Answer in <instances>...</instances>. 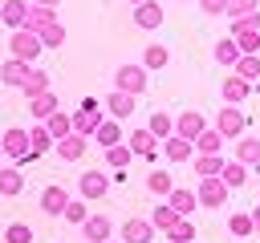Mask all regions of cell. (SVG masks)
Instances as JSON below:
<instances>
[{"instance_id": "5b68a950", "label": "cell", "mask_w": 260, "mask_h": 243, "mask_svg": "<svg viewBox=\"0 0 260 243\" xmlns=\"http://www.w3.org/2000/svg\"><path fill=\"white\" fill-rule=\"evenodd\" d=\"M0 150H4V158L8 162H24L28 158V130H4L0 134Z\"/></svg>"}, {"instance_id": "4dcf8cb0", "label": "cell", "mask_w": 260, "mask_h": 243, "mask_svg": "<svg viewBox=\"0 0 260 243\" xmlns=\"http://www.w3.org/2000/svg\"><path fill=\"white\" fill-rule=\"evenodd\" d=\"M232 69H236V77H240V81H260V53H244Z\"/></svg>"}, {"instance_id": "60d3db41", "label": "cell", "mask_w": 260, "mask_h": 243, "mask_svg": "<svg viewBox=\"0 0 260 243\" xmlns=\"http://www.w3.org/2000/svg\"><path fill=\"white\" fill-rule=\"evenodd\" d=\"M167 243H195V223H191V219H179V223L167 231Z\"/></svg>"}, {"instance_id": "cb8c5ba5", "label": "cell", "mask_w": 260, "mask_h": 243, "mask_svg": "<svg viewBox=\"0 0 260 243\" xmlns=\"http://www.w3.org/2000/svg\"><path fill=\"white\" fill-rule=\"evenodd\" d=\"M28 69H32L28 61H16V57H8V61L0 65V81H4V85H16V89H20V81L28 77Z\"/></svg>"}, {"instance_id": "30bf717a", "label": "cell", "mask_w": 260, "mask_h": 243, "mask_svg": "<svg viewBox=\"0 0 260 243\" xmlns=\"http://www.w3.org/2000/svg\"><path fill=\"white\" fill-rule=\"evenodd\" d=\"M81 235H85V243H110L114 223H110L106 215H89V219L81 223Z\"/></svg>"}, {"instance_id": "7dc6e473", "label": "cell", "mask_w": 260, "mask_h": 243, "mask_svg": "<svg viewBox=\"0 0 260 243\" xmlns=\"http://www.w3.org/2000/svg\"><path fill=\"white\" fill-rule=\"evenodd\" d=\"M203 16H228V0H199Z\"/></svg>"}, {"instance_id": "c3c4849f", "label": "cell", "mask_w": 260, "mask_h": 243, "mask_svg": "<svg viewBox=\"0 0 260 243\" xmlns=\"http://www.w3.org/2000/svg\"><path fill=\"white\" fill-rule=\"evenodd\" d=\"M252 235H260V207L252 211Z\"/></svg>"}, {"instance_id": "277c9868", "label": "cell", "mask_w": 260, "mask_h": 243, "mask_svg": "<svg viewBox=\"0 0 260 243\" xmlns=\"http://www.w3.org/2000/svg\"><path fill=\"white\" fill-rule=\"evenodd\" d=\"M228 186L219 182V178H199V186H195V198H199V207H207V211H219V207H228Z\"/></svg>"}, {"instance_id": "bcb514c9", "label": "cell", "mask_w": 260, "mask_h": 243, "mask_svg": "<svg viewBox=\"0 0 260 243\" xmlns=\"http://www.w3.org/2000/svg\"><path fill=\"white\" fill-rule=\"evenodd\" d=\"M256 8H260V0H228V16H248Z\"/></svg>"}, {"instance_id": "4fadbf2b", "label": "cell", "mask_w": 260, "mask_h": 243, "mask_svg": "<svg viewBox=\"0 0 260 243\" xmlns=\"http://www.w3.org/2000/svg\"><path fill=\"white\" fill-rule=\"evenodd\" d=\"M154 239V227H150V219H126L122 223V243H150Z\"/></svg>"}, {"instance_id": "7402d4cb", "label": "cell", "mask_w": 260, "mask_h": 243, "mask_svg": "<svg viewBox=\"0 0 260 243\" xmlns=\"http://www.w3.org/2000/svg\"><path fill=\"white\" fill-rule=\"evenodd\" d=\"M57 20V8H41V4H28V16H24V32H41L45 24Z\"/></svg>"}, {"instance_id": "8d00e7d4", "label": "cell", "mask_w": 260, "mask_h": 243, "mask_svg": "<svg viewBox=\"0 0 260 243\" xmlns=\"http://www.w3.org/2000/svg\"><path fill=\"white\" fill-rule=\"evenodd\" d=\"M146 190H150V194H162V198H167V194L175 190V178H171L167 170H150V174H146Z\"/></svg>"}, {"instance_id": "603a6c76", "label": "cell", "mask_w": 260, "mask_h": 243, "mask_svg": "<svg viewBox=\"0 0 260 243\" xmlns=\"http://www.w3.org/2000/svg\"><path fill=\"white\" fill-rule=\"evenodd\" d=\"M138 65H142L146 73H150V69H167V65H171V49H167V45H146Z\"/></svg>"}, {"instance_id": "9c48e42d", "label": "cell", "mask_w": 260, "mask_h": 243, "mask_svg": "<svg viewBox=\"0 0 260 243\" xmlns=\"http://www.w3.org/2000/svg\"><path fill=\"white\" fill-rule=\"evenodd\" d=\"M102 126V113H98V105L93 101H85L77 113H73V134H81V138H93V130Z\"/></svg>"}, {"instance_id": "f6af8a7d", "label": "cell", "mask_w": 260, "mask_h": 243, "mask_svg": "<svg viewBox=\"0 0 260 243\" xmlns=\"http://www.w3.org/2000/svg\"><path fill=\"white\" fill-rule=\"evenodd\" d=\"M232 40H236L240 57H244V53H260V32H236Z\"/></svg>"}, {"instance_id": "ba28073f", "label": "cell", "mask_w": 260, "mask_h": 243, "mask_svg": "<svg viewBox=\"0 0 260 243\" xmlns=\"http://www.w3.org/2000/svg\"><path fill=\"white\" fill-rule=\"evenodd\" d=\"M138 109V97H130V93H122V89H114V93H106V113L114 117V122H122V117H130Z\"/></svg>"}, {"instance_id": "f1b7e54d", "label": "cell", "mask_w": 260, "mask_h": 243, "mask_svg": "<svg viewBox=\"0 0 260 243\" xmlns=\"http://www.w3.org/2000/svg\"><path fill=\"white\" fill-rule=\"evenodd\" d=\"M20 190H24V174H20L16 166H0V194L16 198Z\"/></svg>"}, {"instance_id": "d590c367", "label": "cell", "mask_w": 260, "mask_h": 243, "mask_svg": "<svg viewBox=\"0 0 260 243\" xmlns=\"http://www.w3.org/2000/svg\"><path fill=\"white\" fill-rule=\"evenodd\" d=\"M37 36H41V49H61V45H65V24L53 20V24H45Z\"/></svg>"}, {"instance_id": "44dd1931", "label": "cell", "mask_w": 260, "mask_h": 243, "mask_svg": "<svg viewBox=\"0 0 260 243\" xmlns=\"http://www.w3.org/2000/svg\"><path fill=\"white\" fill-rule=\"evenodd\" d=\"M195 162V178H219V170H223V154H195L191 158Z\"/></svg>"}, {"instance_id": "52a82bcc", "label": "cell", "mask_w": 260, "mask_h": 243, "mask_svg": "<svg viewBox=\"0 0 260 243\" xmlns=\"http://www.w3.org/2000/svg\"><path fill=\"white\" fill-rule=\"evenodd\" d=\"M203 130H207V122H203V113H199V109H183V113L175 117V134H179V138H187V142H195Z\"/></svg>"}, {"instance_id": "e0dca14e", "label": "cell", "mask_w": 260, "mask_h": 243, "mask_svg": "<svg viewBox=\"0 0 260 243\" xmlns=\"http://www.w3.org/2000/svg\"><path fill=\"white\" fill-rule=\"evenodd\" d=\"M65 202H69V190H65V186H57V182H53V186H45V190H41V211H45V215H61V211H65Z\"/></svg>"}, {"instance_id": "681fc988", "label": "cell", "mask_w": 260, "mask_h": 243, "mask_svg": "<svg viewBox=\"0 0 260 243\" xmlns=\"http://www.w3.org/2000/svg\"><path fill=\"white\" fill-rule=\"evenodd\" d=\"M28 4H41V8H57V0H28Z\"/></svg>"}, {"instance_id": "8fae6325", "label": "cell", "mask_w": 260, "mask_h": 243, "mask_svg": "<svg viewBox=\"0 0 260 243\" xmlns=\"http://www.w3.org/2000/svg\"><path fill=\"white\" fill-rule=\"evenodd\" d=\"M85 146H89V138H81V134H65L61 142H53V150H57L61 162H77L85 154Z\"/></svg>"}, {"instance_id": "6da1fadb", "label": "cell", "mask_w": 260, "mask_h": 243, "mask_svg": "<svg viewBox=\"0 0 260 243\" xmlns=\"http://www.w3.org/2000/svg\"><path fill=\"white\" fill-rule=\"evenodd\" d=\"M146 85H150V73H146L138 61L118 65V69H114V89H122V93H130V97H142V93H146Z\"/></svg>"}, {"instance_id": "4316f807", "label": "cell", "mask_w": 260, "mask_h": 243, "mask_svg": "<svg viewBox=\"0 0 260 243\" xmlns=\"http://www.w3.org/2000/svg\"><path fill=\"white\" fill-rule=\"evenodd\" d=\"M93 142H98L102 150H110V146H118V142H122V126H118L114 117H102V126L93 130Z\"/></svg>"}, {"instance_id": "f5cc1de1", "label": "cell", "mask_w": 260, "mask_h": 243, "mask_svg": "<svg viewBox=\"0 0 260 243\" xmlns=\"http://www.w3.org/2000/svg\"><path fill=\"white\" fill-rule=\"evenodd\" d=\"M179 4H187V0H179Z\"/></svg>"}, {"instance_id": "1f68e13d", "label": "cell", "mask_w": 260, "mask_h": 243, "mask_svg": "<svg viewBox=\"0 0 260 243\" xmlns=\"http://www.w3.org/2000/svg\"><path fill=\"white\" fill-rule=\"evenodd\" d=\"M211 57H215L219 65H228V69H232V65L240 61V49H236V40H232V36H219V40H215V49H211Z\"/></svg>"}, {"instance_id": "484cf974", "label": "cell", "mask_w": 260, "mask_h": 243, "mask_svg": "<svg viewBox=\"0 0 260 243\" xmlns=\"http://www.w3.org/2000/svg\"><path fill=\"white\" fill-rule=\"evenodd\" d=\"M41 126L49 130V138H53V142H61L65 134H73V113H61V109H57V113H49Z\"/></svg>"}, {"instance_id": "9a60e30c", "label": "cell", "mask_w": 260, "mask_h": 243, "mask_svg": "<svg viewBox=\"0 0 260 243\" xmlns=\"http://www.w3.org/2000/svg\"><path fill=\"white\" fill-rule=\"evenodd\" d=\"M158 146H162V154H167L171 162H191V158H195V146H191L187 138H179V134H171V138H162Z\"/></svg>"}, {"instance_id": "ac0fdd59", "label": "cell", "mask_w": 260, "mask_h": 243, "mask_svg": "<svg viewBox=\"0 0 260 243\" xmlns=\"http://www.w3.org/2000/svg\"><path fill=\"white\" fill-rule=\"evenodd\" d=\"M24 16H28V0H4L0 4V20L16 32V28H24Z\"/></svg>"}, {"instance_id": "d4e9b609", "label": "cell", "mask_w": 260, "mask_h": 243, "mask_svg": "<svg viewBox=\"0 0 260 243\" xmlns=\"http://www.w3.org/2000/svg\"><path fill=\"white\" fill-rule=\"evenodd\" d=\"M20 93H24V97H41V93H49V73L32 65V69H28V77L20 81Z\"/></svg>"}, {"instance_id": "5bb4252c", "label": "cell", "mask_w": 260, "mask_h": 243, "mask_svg": "<svg viewBox=\"0 0 260 243\" xmlns=\"http://www.w3.org/2000/svg\"><path fill=\"white\" fill-rule=\"evenodd\" d=\"M134 24L138 28H158L162 24V4H154V0H142V4H134Z\"/></svg>"}, {"instance_id": "ab89813d", "label": "cell", "mask_w": 260, "mask_h": 243, "mask_svg": "<svg viewBox=\"0 0 260 243\" xmlns=\"http://www.w3.org/2000/svg\"><path fill=\"white\" fill-rule=\"evenodd\" d=\"M228 231H232L236 239L252 235V211H236V215H228Z\"/></svg>"}, {"instance_id": "836d02e7", "label": "cell", "mask_w": 260, "mask_h": 243, "mask_svg": "<svg viewBox=\"0 0 260 243\" xmlns=\"http://www.w3.org/2000/svg\"><path fill=\"white\" fill-rule=\"evenodd\" d=\"M191 146H195V154H223V138H219L211 126H207V130H203V134H199Z\"/></svg>"}, {"instance_id": "8992f818", "label": "cell", "mask_w": 260, "mask_h": 243, "mask_svg": "<svg viewBox=\"0 0 260 243\" xmlns=\"http://www.w3.org/2000/svg\"><path fill=\"white\" fill-rule=\"evenodd\" d=\"M77 190H81V198H85V202H89V198H106V190H110L106 170H85V174L77 178Z\"/></svg>"}, {"instance_id": "f907efd6", "label": "cell", "mask_w": 260, "mask_h": 243, "mask_svg": "<svg viewBox=\"0 0 260 243\" xmlns=\"http://www.w3.org/2000/svg\"><path fill=\"white\" fill-rule=\"evenodd\" d=\"M130 4H142V0H130Z\"/></svg>"}, {"instance_id": "ffe728a7", "label": "cell", "mask_w": 260, "mask_h": 243, "mask_svg": "<svg viewBox=\"0 0 260 243\" xmlns=\"http://www.w3.org/2000/svg\"><path fill=\"white\" fill-rule=\"evenodd\" d=\"M219 93H223V105H240V101H248V93H252V81H240V77L232 73V77L223 81V89H219Z\"/></svg>"}, {"instance_id": "83f0119b", "label": "cell", "mask_w": 260, "mask_h": 243, "mask_svg": "<svg viewBox=\"0 0 260 243\" xmlns=\"http://www.w3.org/2000/svg\"><path fill=\"white\" fill-rule=\"evenodd\" d=\"M219 182H223L228 190H240V186L248 182V166H244V162H236V158H232V162H223V170H219Z\"/></svg>"}, {"instance_id": "7bdbcfd3", "label": "cell", "mask_w": 260, "mask_h": 243, "mask_svg": "<svg viewBox=\"0 0 260 243\" xmlns=\"http://www.w3.org/2000/svg\"><path fill=\"white\" fill-rule=\"evenodd\" d=\"M61 219H69V223H77V227H81V223L89 219V211H85V198H69V202H65V211H61Z\"/></svg>"}, {"instance_id": "74e56055", "label": "cell", "mask_w": 260, "mask_h": 243, "mask_svg": "<svg viewBox=\"0 0 260 243\" xmlns=\"http://www.w3.org/2000/svg\"><path fill=\"white\" fill-rule=\"evenodd\" d=\"M146 130H150V134L162 142V138H171V134H175V122H171V113H162V109H158V113H150Z\"/></svg>"}, {"instance_id": "2e32d148", "label": "cell", "mask_w": 260, "mask_h": 243, "mask_svg": "<svg viewBox=\"0 0 260 243\" xmlns=\"http://www.w3.org/2000/svg\"><path fill=\"white\" fill-rule=\"evenodd\" d=\"M126 146H130V154H142V158H150L154 150H158V138L142 126V130H130V138H126Z\"/></svg>"}, {"instance_id": "816d5d0a", "label": "cell", "mask_w": 260, "mask_h": 243, "mask_svg": "<svg viewBox=\"0 0 260 243\" xmlns=\"http://www.w3.org/2000/svg\"><path fill=\"white\" fill-rule=\"evenodd\" d=\"M0 158H4V150H0Z\"/></svg>"}, {"instance_id": "3957f363", "label": "cell", "mask_w": 260, "mask_h": 243, "mask_svg": "<svg viewBox=\"0 0 260 243\" xmlns=\"http://www.w3.org/2000/svg\"><path fill=\"white\" fill-rule=\"evenodd\" d=\"M211 130L228 142V138H240V134L248 130V117L240 113V105H223V109L215 113V126H211Z\"/></svg>"}, {"instance_id": "ee69618b", "label": "cell", "mask_w": 260, "mask_h": 243, "mask_svg": "<svg viewBox=\"0 0 260 243\" xmlns=\"http://www.w3.org/2000/svg\"><path fill=\"white\" fill-rule=\"evenodd\" d=\"M4 243H32V227L28 223H8L4 227Z\"/></svg>"}, {"instance_id": "b9f144b4", "label": "cell", "mask_w": 260, "mask_h": 243, "mask_svg": "<svg viewBox=\"0 0 260 243\" xmlns=\"http://www.w3.org/2000/svg\"><path fill=\"white\" fill-rule=\"evenodd\" d=\"M236 32H260V8L248 12V16H232V32L228 36H236Z\"/></svg>"}, {"instance_id": "f35d334b", "label": "cell", "mask_w": 260, "mask_h": 243, "mask_svg": "<svg viewBox=\"0 0 260 243\" xmlns=\"http://www.w3.org/2000/svg\"><path fill=\"white\" fill-rule=\"evenodd\" d=\"M130 158H134V154H130V146H126V142H118V146H110V150H106V166H110V170H126V166H130Z\"/></svg>"}, {"instance_id": "f546056e", "label": "cell", "mask_w": 260, "mask_h": 243, "mask_svg": "<svg viewBox=\"0 0 260 243\" xmlns=\"http://www.w3.org/2000/svg\"><path fill=\"white\" fill-rule=\"evenodd\" d=\"M45 150H53V138H49V130L37 122V126L28 130V158H41Z\"/></svg>"}, {"instance_id": "e575fe53", "label": "cell", "mask_w": 260, "mask_h": 243, "mask_svg": "<svg viewBox=\"0 0 260 243\" xmlns=\"http://www.w3.org/2000/svg\"><path fill=\"white\" fill-rule=\"evenodd\" d=\"M146 219H150V227H154V231H162V235H167V231H171V227L179 223V215H175V211H171L167 202H158V207H154V211H150Z\"/></svg>"}, {"instance_id": "d6986e66", "label": "cell", "mask_w": 260, "mask_h": 243, "mask_svg": "<svg viewBox=\"0 0 260 243\" xmlns=\"http://www.w3.org/2000/svg\"><path fill=\"white\" fill-rule=\"evenodd\" d=\"M236 162H244V166H260V138L240 134V138H236Z\"/></svg>"}, {"instance_id": "d6a6232c", "label": "cell", "mask_w": 260, "mask_h": 243, "mask_svg": "<svg viewBox=\"0 0 260 243\" xmlns=\"http://www.w3.org/2000/svg\"><path fill=\"white\" fill-rule=\"evenodd\" d=\"M28 113H32L37 122H45L49 113H57V97H53V89L41 93V97H28Z\"/></svg>"}, {"instance_id": "7c38bea8", "label": "cell", "mask_w": 260, "mask_h": 243, "mask_svg": "<svg viewBox=\"0 0 260 243\" xmlns=\"http://www.w3.org/2000/svg\"><path fill=\"white\" fill-rule=\"evenodd\" d=\"M167 207H171L179 219H191V211L199 207V198H195V190H187V186H175V190L167 194Z\"/></svg>"}, {"instance_id": "7a4b0ae2", "label": "cell", "mask_w": 260, "mask_h": 243, "mask_svg": "<svg viewBox=\"0 0 260 243\" xmlns=\"http://www.w3.org/2000/svg\"><path fill=\"white\" fill-rule=\"evenodd\" d=\"M8 57H16V61H37L41 57V36L37 32H24V28H16L12 36H8Z\"/></svg>"}]
</instances>
